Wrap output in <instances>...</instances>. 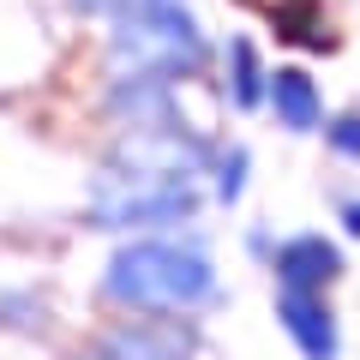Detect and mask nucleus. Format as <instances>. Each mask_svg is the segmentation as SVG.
Here are the masks:
<instances>
[{
  "instance_id": "nucleus-5",
  "label": "nucleus",
  "mask_w": 360,
  "mask_h": 360,
  "mask_svg": "<svg viewBox=\"0 0 360 360\" xmlns=\"http://www.w3.org/2000/svg\"><path fill=\"white\" fill-rule=\"evenodd\" d=\"M276 319H283V330L300 342V354H307V360H330V354H336V319H330V307H324V295L283 288Z\"/></svg>"
},
{
  "instance_id": "nucleus-6",
  "label": "nucleus",
  "mask_w": 360,
  "mask_h": 360,
  "mask_svg": "<svg viewBox=\"0 0 360 360\" xmlns=\"http://www.w3.org/2000/svg\"><path fill=\"white\" fill-rule=\"evenodd\" d=\"M264 54H258V42L246 37V30H234L229 42H222V96H229L240 115H252V108H264Z\"/></svg>"
},
{
  "instance_id": "nucleus-2",
  "label": "nucleus",
  "mask_w": 360,
  "mask_h": 360,
  "mask_svg": "<svg viewBox=\"0 0 360 360\" xmlns=\"http://www.w3.org/2000/svg\"><path fill=\"white\" fill-rule=\"evenodd\" d=\"M108 295L120 307H144V312H186L198 300L217 295V270H210L205 246H180V240H139L120 246L108 264Z\"/></svg>"
},
{
  "instance_id": "nucleus-9",
  "label": "nucleus",
  "mask_w": 360,
  "mask_h": 360,
  "mask_svg": "<svg viewBox=\"0 0 360 360\" xmlns=\"http://www.w3.org/2000/svg\"><path fill=\"white\" fill-rule=\"evenodd\" d=\"M324 144H330L342 162H360V108L354 115H336V120H324Z\"/></svg>"
},
{
  "instance_id": "nucleus-7",
  "label": "nucleus",
  "mask_w": 360,
  "mask_h": 360,
  "mask_svg": "<svg viewBox=\"0 0 360 360\" xmlns=\"http://www.w3.org/2000/svg\"><path fill=\"white\" fill-rule=\"evenodd\" d=\"M270 30L283 42H295V49H312V54H330L336 42H342L319 0H276V6H270Z\"/></svg>"
},
{
  "instance_id": "nucleus-4",
  "label": "nucleus",
  "mask_w": 360,
  "mask_h": 360,
  "mask_svg": "<svg viewBox=\"0 0 360 360\" xmlns=\"http://www.w3.org/2000/svg\"><path fill=\"white\" fill-rule=\"evenodd\" d=\"M270 270H276V283H283V288L324 295V288L342 276V252H336V240H324V234H295V240L276 246Z\"/></svg>"
},
{
  "instance_id": "nucleus-8",
  "label": "nucleus",
  "mask_w": 360,
  "mask_h": 360,
  "mask_svg": "<svg viewBox=\"0 0 360 360\" xmlns=\"http://www.w3.org/2000/svg\"><path fill=\"white\" fill-rule=\"evenodd\" d=\"M210 162H217V198H222V205H234V198L246 193V168H252L246 144H229V150H217Z\"/></svg>"
},
{
  "instance_id": "nucleus-3",
  "label": "nucleus",
  "mask_w": 360,
  "mask_h": 360,
  "mask_svg": "<svg viewBox=\"0 0 360 360\" xmlns=\"http://www.w3.org/2000/svg\"><path fill=\"white\" fill-rule=\"evenodd\" d=\"M264 108L283 132H319L324 127V90L307 66H270L264 72Z\"/></svg>"
},
{
  "instance_id": "nucleus-1",
  "label": "nucleus",
  "mask_w": 360,
  "mask_h": 360,
  "mask_svg": "<svg viewBox=\"0 0 360 360\" xmlns=\"http://www.w3.org/2000/svg\"><path fill=\"white\" fill-rule=\"evenodd\" d=\"M210 66V37L193 18L186 0H156L144 13H127L108 25V78H168V84H186Z\"/></svg>"
},
{
  "instance_id": "nucleus-10",
  "label": "nucleus",
  "mask_w": 360,
  "mask_h": 360,
  "mask_svg": "<svg viewBox=\"0 0 360 360\" xmlns=\"http://www.w3.org/2000/svg\"><path fill=\"white\" fill-rule=\"evenodd\" d=\"M336 217H342L348 234H360V198H342V205H336Z\"/></svg>"
}]
</instances>
